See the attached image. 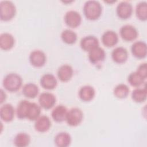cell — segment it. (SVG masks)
I'll return each instance as SVG.
<instances>
[{
	"label": "cell",
	"mask_w": 147,
	"mask_h": 147,
	"mask_svg": "<svg viewBox=\"0 0 147 147\" xmlns=\"http://www.w3.org/2000/svg\"><path fill=\"white\" fill-rule=\"evenodd\" d=\"M111 58L116 63H124L128 58L127 51L122 47H118L113 50L111 52Z\"/></svg>",
	"instance_id": "15"
},
{
	"label": "cell",
	"mask_w": 147,
	"mask_h": 147,
	"mask_svg": "<svg viewBox=\"0 0 147 147\" xmlns=\"http://www.w3.org/2000/svg\"><path fill=\"white\" fill-rule=\"evenodd\" d=\"M41 106L34 102H30L29 105L26 119L30 121H35L40 116Z\"/></svg>",
	"instance_id": "25"
},
{
	"label": "cell",
	"mask_w": 147,
	"mask_h": 147,
	"mask_svg": "<svg viewBox=\"0 0 147 147\" xmlns=\"http://www.w3.org/2000/svg\"><path fill=\"white\" fill-rule=\"evenodd\" d=\"M67 113L68 110L67 107L63 105H59L56 106L52 110L51 116L55 122H61L65 121Z\"/></svg>",
	"instance_id": "19"
},
{
	"label": "cell",
	"mask_w": 147,
	"mask_h": 147,
	"mask_svg": "<svg viewBox=\"0 0 147 147\" xmlns=\"http://www.w3.org/2000/svg\"><path fill=\"white\" fill-rule=\"evenodd\" d=\"M136 72L141 76H142L144 79H146L147 77V67H146V63H143L139 65V66L137 67Z\"/></svg>",
	"instance_id": "32"
},
{
	"label": "cell",
	"mask_w": 147,
	"mask_h": 147,
	"mask_svg": "<svg viewBox=\"0 0 147 147\" xmlns=\"http://www.w3.org/2000/svg\"><path fill=\"white\" fill-rule=\"evenodd\" d=\"M34 126L35 130L38 132H46L51 126V119L47 115H41L35 120Z\"/></svg>",
	"instance_id": "13"
},
{
	"label": "cell",
	"mask_w": 147,
	"mask_h": 147,
	"mask_svg": "<svg viewBox=\"0 0 147 147\" xmlns=\"http://www.w3.org/2000/svg\"><path fill=\"white\" fill-rule=\"evenodd\" d=\"M61 38L63 41L67 44H73L77 40L76 33L71 29H65L61 34Z\"/></svg>",
	"instance_id": "29"
},
{
	"label": "cell",
	"mask_w": 147,
	"mask_h": 147,
	"mask_svg": "<svg viewBox=\"0 0 147 147\" xmlns=\"http://www.w3.org/2000/svg\"><path fill=\"white\" fill-rule=\"evenodd\" d=\"M16 14V7L10 1H2L0 2V18L2 21L11 20Z\"/></svg>",
	"instance_id": "3"
},
{
	"label": "cell",
	"mask_w": 147,
	"mask_h": 147,
	"mask_svg": "<svg viewBox=\"0 0 147 147\" xmlns=\"http://www.w3.org/2000/svg\"><path fill=\"white\" fill-rule=\"evenodd\" d=\"M147 96L146 88H135L131 92L132 99L137 103H142L146 100Z\"/></svg>",
	"instance_id": "26"
},
{
	"label": "cell",
	"mask_w": 147,
	"mask_h": 147,
	"mask_svg": "<svg viewBox=\"0 0 147 147\" xmlns=\"http://www.w3.org/2000/svg\"><path fill=\"white\" fill-rule=\"evenodd\" d=\"M133 6L127 1L119 2L116 7L117 16L122 20H126L130 17L133 13Z\"/></svg>",
	"instance_id": "6"
},
{
	"label": "cell",
	"mask_w": 147,
	"mask_h": 147,
	"mask_svg": "<svg viewBox=\"0 0 147 147\" xmlns=\"http://www.w3.org/2000/svg\"><path fill=\"white\" fill-rule=\"evenodd\" d=\"M129 88L126 84L120 83L114 87L113 94L115 97L119 99H123L127 96L129 94Z\"/></svg>",
	"instance_id": "28"
},
{
	"label": "cell",
	"mask_w": 147,
	"mask_h": 147,
	"mask_svg": "<svg viewBox=\"0 0 147 147\" xmlns=\"http://www.w3.org/2000/svg\"><path fill=\"white\" fill-rule=\"evenodd\" d=\"M83 10L86 18L90 20H96L102 14V6L99 1L90 0L85 2Z\"/></svg>",
	"instance_id": "1"
},
{
	"label": "cell",
	"mask_w": 147,
	"mask_h": 147,
	"mask_svg": "<svg viewBox=\"0 0 147 147\" xmlns=\"http://www.w3.org/2000/svg\"><path fill=\"white\" fill-rule=\"evenodd\" d=\"M73 74V68L69 64H63L61 65L57 72L58 78L60 81L63 82L69 81L72 78Z\"/></svg>",
	"instance_id": "18"
},
{
	"label": "cell",
	"mask_w": 147,
	"mask_h": 147,
	"mask_svg": "<svg viewBox=\"0 0 147 147\" xmlns=\"http://www.w3.org/2000/svg\"><path fill=\"white\" fill-rule=\"evenodd\" d=\"M71 137L67 132H60L55 137L54 142L58 147H67L71 143Z\"/></svg>",
	"instance_id": "22"
},
{
	"label": "cell",
	"mask_w": 147,
	"mask_h": 147,
	"mask_svg": "<svg viewBox=\"0 0 147 147\" xmlns=\"http://www.w3.org/2000/svg\"><path fill=\"white\" fill-rule=\"evenodd\" d=\"M132 55L137 59H144L147 53L146 44L142 41L134 42L131 47Z\"/></svg>",
	"instance_id": "10"
},
{
	"label": "cell",
	"mask_w": 147,
	"mask_h": 147,
	"mask_svg": "<svg viewBox=\"0 0 147 147\" xmlns=\"http://www.w3.org/2000/svg\"><path fill=\"white\" fill-rule=\"evenodd\" d=\"M30 63L35 67H42L47 60L45 53L41 50H34L32 51L29 57Z\"/></svg>",
	"instance_id": "9"
},
{
	"label": "cell",
	"mask_w": 147,
	"mask_h": 147,
	"mask_svg": "<svg viewBox=\"0 0 147 147\" xmlns=\"http://www.w3.org/2000/svg\"><path fill=\"white\" fill-rule=\"evenodd\" d=\"M80 45L83 50L87 52L99 46L98 39L92 35H88L83 37L80 40Z\"/></svg>",
	"instance_id": "11"
},
{
	"label": "cell",
	"mask_w": 147,
	"mask_h": 147,
	"mask_svg": "<svg viewBox=\"0 0 147 147\" xmlns=\"http://www.w3.org/2000/svg\"><path fill=\"white\" fill-rule=\"evenodd\" d=\"M22 79L16 73H10L6 75L3 79V87L9 92H16L21 87Z\"/></svg>",
	"instance_id": "2"
},
{
	"label": "cell",
	"mask_w": 147,
	"mask_h": 147,
	"mask_svg": "<svg viewBox=\"0 0 147 147\" xmlns=\"http://www.w3.org/2000/svg\"><path fill=\"white\" fill-rule=\"evenodd\" d=\"M127 80L131 86L135 87H139L144 83L145 79L135 71L129 74L127 78Z\"/></svg>",
	"instance_id": "31"
},
{
	"label": "cell",
	"mask_w": 147,
	"mask_h": 147,
	"mask_svg": "<svg viewBox=\"0 0 147 147\" xmlns=\"http://www.w3.org/2000/svg\"><path fill=\"white\" fill-rule=\"evenodd\" d=\"M22 92V94L27 98H34L38 94L39 89L35 83H28L23 86Z\"/></svg>",
	"instance_id": "23"
},
{
	"label": "cell",
	"mask_w": 147,
	"mask_h": 147,
	"mask_svg": "<svg viewBox=\"0 0 147 147\" xmlns=\"http://www.w3.org/2000/svg\"><path fill=\"white\" fill-rule=\"evenodd\" d=\"M30 102L27 100H22L18 104L16 109V115L19 119L26 118L28 109Z\"/></svg>",
	"instance_id": "27"
},
{
	"label": "cell",
	"mask_w": 147,
	"mask_h": 147,
	"mask_svg": "<svg viewBox=\"0 0 147 147\" xmlns=\"http://www.w3.org/2000/svg\"><path fill=\"white\" fill-rule=\"evenodd\" d=\"M15 40L12 34L9 33H3L0 35V47L4 51L11 49L14 45Z\"/></svg>",
	"instance_id": "20"
},
{
	"label": "cell",
	"mask_w": 147,
	"mask_h": 147,
	"mask_svg": "<svg viewBox=\"0 0 147 147\" xmlns=\"http://www.w3.org/2000/svg\"><path fill=\"white\" fill-rule=\"evenodd\" d=\"M136 15L141 21H145L147 20V2L146 1H141L137 5Z\"/></svg>",
	"instance_id": "30"
},
{
	"label": "cell",
	"mask_w": 147,
	"mask_h": 147,
	"mask_svg": "<svg viewBox=\"0 0 147 147\" xmlns=\"http://www.w3.org/2000/svg\"><path fill=\"white\" fill-rule=\"evenodd\" d=\"M105 57L106 53L105 50L99 46L88 52V59L93 64H97L102 62L105 60Z\"/></svg>",
	"instance_id": "12"
},
{
	"label": "cell",
	"mask_w": 147,
	"mask_h": 147,
	"mask_svg": "<svg viewBox=\"0 0 147 147\" xmlns=\"http://www.w3.org/2000/svg\"><path fill=\"white\" fill-rule=\"evenodd\" d=\"M102 42L107 47H112L115 45L118 41V36L113 30H107L102 36Z\"/></svg>",
	"instance_id": "17"
},
{
	"label": "cell",
	"mask_w": 147,
	"mask_h": 147,
	"mask_svg": "<svg viewBox=\"0 0 147 147\" xmlns=\"http://www.w3.org/2000/svg\"><path fill=\"white\" fill-rule=\"evenodd\" d=\"M0 102L1 103H2L6 99V94L2 89H1L0 90Z\"/></svg>",
	"instance_id": "33"
},
{
	"label": "cell",
	"mask_w": 147,
	"mask_h": 147,
	"mask_svg": "<svg viewBox=\"0 0 147 147\" xmlns=\"http://www.w3.org/2000/svg\"><path fill=\"white\" fill-rule=\"evenodd\" d=\"M119 33L121 38L126 41H134L138 34L137 29L134 26L128 24L123 25L121 28Z\"/></svg>",
	"instance_id": "8"
},
{
	"label": "cell",
	"mask_w": 147,
	"mask_h": 147,
	"mask_svg": "<svg viewBox=\"0 0 147 147\" xmlns=\"http://www.w3.org/2000/svg\"><path fill=\"white\" fill-rule=\"evenodd\" d=\"M80 99L84 102L91 100L95 96V91L94 87L90 85L82 86L78 92Z\"/></svg>",
	"instance_id": "21"
},
{
	"label": "cell",
	"mask_w": 147,
	"mask_h": 147,
	"mask_svg": "<svg viewBox=\"0 0 147 147\" xmlns=\"http://www.w3.org/2000/svg\"><path fill=\"white\" fill-rule=\"evenodd\" d=\"M14 144L17 147H25L30 142V137L26 133L21 132L18 133L14 138Z\"/></svg>",
	"instance_id": "24"
},
{
	"label": "cell",
	"mask_w": 147,
	"mask_h": 147,
	"mask_svg": "<svg viewBox=\"0 0 147 147\" xmlns=\"http://www.w3.org/2000/svg\"><path fill=\"white\" fill-rule=\"evenodd\" d=\"M15 110L12 105L5 103L0 108V117L1 119L6 122L11 121L14 117Z\"/></svg>",
	"instance_id": "16"
},
{
	"label": "cell",
	"mask_w": 147,
	"mask_h": 147,
	"mask_svg": "<svg viewBox=\"0 0 147 147\" xmlns=\"http://www.w3.org/2000/svg\"><path fill=\"white\" fill-rule=\"evenodd\" d=\"M38 100L41 107L48 110L55 106L56 99L53 94L49 92H43L39 95Z\"/></svg>",
	"instance_id": "7"
},
{
	"label": "cell",
	"mask_w": 147,
	"mask_h": 147,
	"mask_svg": "<svg viewBox=\"0 0 147 147\" xmlns=\"http://www.w3.org/2000/svg\"><path fill=\"white\" fill-rule=\"evenodd\" d=\"M83 118V113L81 109L78 107H73L68 111L65 121L68 125L76 126L82 122Z\"/></svg>",
	"instance_id": "4"
},
{
	"label": "cell",
	"mask_w": 147,
	"mask_h": 147,
	"mask_svg": "<svg viewBox=\"0 0 147 147\" xmlns=\"http://www.w3.org/2000/svg\"><path fill=\"white\" fill-rule=\"evenodd\" d=\"M64 22L68 27L75 28L79 26L82 22L81 15L76 10H69L65 14Z\"/></svg>",
	"instance_id": "5"
},
{
	"label": "cell",
	"mask_w": 147,
	"mask_h": 147,
	"mask_svg": "<svg viewBox=\"0 0 147 147\" xmlns=\"http://www.w3.org/2000/svg\"><path fill=\"white\" fill-rule=\"evenodd\" d=\"M40 83L43 88L46 90H53L57 86V80L53 74L47 73L41 76Z\"/></svg>",
	"instance_id": "14"
}]
</instances>
